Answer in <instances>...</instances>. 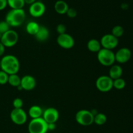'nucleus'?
<instances>
[{
  "label": "nucleus",
  "instance_id": "obj_5",
  "mask_svg": "<svg viewBox=\"0 0 133 133\" xmlns=\"http://www.w3.org/2000/svg\"><path fill=\"white\" fill-rule=\"evenodd\" d=\"M94 116L92 112L88 110H81L75 115V120L82 126H90L94 123Z\"/></svg>",
  "mask_w": 133,
  "mask_h": 133
},
{
  "label": "nucleus",
  "instance_id": "obj_12",
  "mask_svg": "<svg viewBox=\"0 0 133 133\" xmlns=\"http://www.w3.org/2000/svg\"><path fill=\"white\" fill-rule=\"evenodd\" d=\"M59 118L58 110L53 107H49L45 109L42 114V118L49 123H55Z\"/></svg>",
  "mask_w": 133,
  "mask_h": 133
},
{
  "label": "nucleus",
  "instance_id": "obj_27",
  "mask_svg": "<svg viewBox=\"0 0 133 133\" xmlns=\"http://www.w3.org/2000/svg\"><path fill=\"white\" fill-rule=\"evenodd\" d=\"M9 76V75H8L5 71L0 70V84L1 85H4L8 83Z\"/></svg>",
  "mask_w": 133,
  "mask_h": 133
},
{
  "label": "nucleus",
  "instance_id": "obj_31",
  "mask_svg": "<svg viewBox=\"0 0 133 133\" xmlns=\"http://www.w3.org/2000/svg\"><path fill=\"white\" fill-rule=\"evenodd\" d=\"M7 5V0H0V10H4Z\"/></svg>",
  "mask_w": 133,
  "mask_h": 133
},
{
  "label": "nucleus",
  "instance_id": "obj_13",
  "mask_svg": "<svg viewBox=\"0 0 133 133\" xmlns=\"http://www.w3.org/2000/svg\"><path fill=\"white\" fill-rule=\"evenodd\" d=\"M131 57V51L129 48H122L115 53L116 61L120 64L128 62Z\"/></svg>",
  "mask_w": 133,
  "mask_h": 133
},
{
  "label": "nucleus",
  "instance_id": "obj_34",
  "mask_svg": "<svg viewBox=\"0 0 133 133\" xmlns=\"http://www.w3.org/2000/svg\"><path fill=\"white\" fill-rule=\"evenodd\" d=\"M25 3L29 4V5H31L33 3H35V1H36V0H24Z\"/></svg>",
  "mask_w": 133,
  "mask_h": 133
},
{
  "label": "nucleus",
  "instance_id": "obj_26",
  "mask_svg": "<svg viewBox=\"0 0 133 133\" xmlns=\"http://www.w3.org/2000/svg\"><path fill=\"white\" fill-rule=\"evenodd\" d=\"M10 30V25L8 24L6 21H1L0 22V33L1 35L5 33Z\"/></svg>",
  "mask_w": 133,
  "mask_h": 133
},
{
  "label": "nucleus",
  "instance_id": "obj_28",
  "mask_svg": "<svg viewBox=\"0 0 133 133\" xmlns=\"http://www.w3.org/2000/svg\"><path fill=\"white\" fill-rule=\"evenodd\" d=\"M12 105L14 109H22V107H23V100L21 98L17 97V98L14 99Z\"/></svg>",
  "mask_w": 133,
  "mask_h": 133
},
{
  "label": "nucleus",
  "instance_id": "obj_36",
  "mask_svg": "<svg viewBox=\"0 0 133 133\" xmlns=\"http://www.w3.org/2000/svg\"><path fill=\"white\" fill-rule=\"evenodd\" d=\"M0 69H1V64H0Z\"/></svg>",
  "mask_w": 133,
  "mask_h": 133
},
{
  "label": "nucleus",
  "instance_id": "obj_7",
  "mask_svg": "<svg viewBox=\"0 0 133 133\" xmlns=\"http://www.w3.org/2000/svg\"><path fill=\"white\" fill-rule=\"evenodd\" d=\"M18 35L15 31L10 29L3 34L0 42L5 48H12L17 44L18 41Z\"/></svg>",
  "mask_w": 133,
  "mask_h": 133
},
{
  "label": "nucleus",
  "instance_id": "obj_3",
  "mask_svg": "<svg viewBox=\"0 0 133 133\" xmlns=\"http://www.w3.org/2000/svg\"><path fill=\"white\" fill-rule=\"evenodd\" d=\"M97 60L104 66H112L115 62V53L112 50L101 48L97 52Z\"/></svg>",
  "mask_w": 133,
  "mask_h": 133
},
{
  "label": "nucleus",
  "instance_id": "obj_29",
  "mask_svg": "<svg viewBox=\"0 0 133 133\" xmlns=\"http://www.w3.org/2000/svg\"><path fill=\"white\" fill-rule=\"evenodd\" d=\"M66 14H67V16L69 18H74L77 16V12L76 9H75L74 8H69L67 12H66Z\"/></svg>",
  "mask_w": 133,
  "mask_h": 133
},
{
  "label": "nucleus",
  "instance_id": "obj_30",
  "mask_svg": "<svg viewBox=\"0 0 133 133\" xmlns=\"http://www.w3.org/2000/svg\"><path fill=\"white\" fill-rule=\"evenodd\" d=\"M66 27L64 24H58L57 27V31L59 35H62V34L66 33Z\"/></svg>",
  "mask_w": 133,
  "mask_h": 133
},
{
  "label": "nucleus",
  "instance_id": "obj_20",
  "mask_svg": "<svg viewBox=\"0 0 133 133\" xmlns=\"http://www.w3.org/2000/svg\"><path fill=\"white\" fill-rule=\"evenodd\" d=\"M40 26L36 22H29L27 25H26V31L27 33L31 35H34L35 36L38 31Z\"/></svg>",
  "mask_w": 133,
  "mask_h": 133
},
{
  "label": "nucleus",
  "instance_id": "obj_22",
  "mask_svg": "<svg viewBox=\"0 0 133 133\" xmlns=\"http://www.w3.org/2000/svg\"><path fill=\"white\" fill-rule=\"evenodd\" d=\"M8 83L12 87H17L18 88L21 84V78L18 75V74H12L9 75Z\"/></svg>",
  "mask_w": 133,
  "mask_h": 133
},
{
  "label": "nucleus",
  "instance_id": "obj_10",
  "mask_svg": "<svg viewBox=\"0 0 133 133\" xmlns=\"http://www.w3.org/2000/svg\"><path fill=\"white\" fill-rule=\"evenodd\" d=\"M57 44L64 49H69L72 48L75 44V41L72 36L68 33L59 35L57 39Z\"/></svg>",
  "mask_w": 133,
  "mask_h": 133
},
{
  "label": "nucleus",
  "instance_id": "obj_21",
  "mask_svg": "<svg viewBox=\"0 0 133 133\" xmlns=\"http://www.w3.org/2000/svg\"><path fill=\"white\" fill-rule=\"evenodd\" d=\"M7 3L11 9H22L25 4L24 0H7Z\"/></svg>",
  "mask_w": 133,
  "mask_h": 133
},
{
  "label": "nucleus",
  "instance_id": "obj_24",
  "mask_svg": "<svg viewBox=\"0 0 133 133\" xmlns=\"http://www.w3.org/2000/svg\"><path fill=\"white\" fill-rule=\"evenodd\" d=\"M126 83L122 77L113 80V87L117 90H122L125 87Z\"/></svg>",
  "mask_w": 133,
  "mask_h": 133
},
{
  "label": "nucleus",
  "instance_id": "obj_6",
  "mask_svg": "<svg viewBox=\"0 0 133 133\" xmlns=\"http://www.w3.org/2000/svg\"><path fill=\"white\" fill-rule=\"evenodd\" d=\"M96 87L100 92H108L113 88V80L109 75H102L96 80Z\"/></svg>",
  "mask_w": 133,
  "mask_h": 133
},
{
  "label": "nucleus",
  "instance_id": "obj_32",
  "mask_svg": "<svg viewBox=\"0 0 133 133\" xmlns=\"http://www.w3.org/2000/svg\"><path fill=\"white\" fill-rule=\"evenodd\" d=\"M5 51V47L3 45L2 43L0 42V57L3 56Z\"/></svg>",
  "mask_w": 133,
  "mask_h": 133
},
{
  "label": "nucleus",
  "instance_id": "obj_2",
  "mask_svg": "<svg viewBox=\"0 0 133 133\" xmlns=\"http://www.w3.org/2000/svg\"><path fill=\"white\" fill-rule=\"evenodd\" d=\"M25 19V12L22 9H11L5 16V21L10 27L20 26Z\"/></svg>",
  "mask_w": 133,
  "mask_h": 133
},
{
  "label": "nucleus",
  "instance_id": "obj_1",
  "mask_svg": "<svg viewBox=\"0 0 133 133\" xmlns=\"http://www.w3.org/2000/svg\"><path fill=\"white\" fill-rule=\"evenodd\" d=\"M1 70L8 75L17 74L19 70V62L16 57L12 55H7L0 60Z\"/></svg>",
  "mask_w": 133,
  "mask_h": 133
},
{
  "label": "nucleus",
  "instance_id": "obj_8",
  "mask_svg": "<svg viewBox=\"0 0 133 133\" xmlns=\"http://www.w3.org/2000/svg\"><path fill=\"white\" fill-rule=\"evenodd\" d=\"M10 118L14 124L22 125L27 122V115L23 109H14L10 112Z\"/></svg>",
  "mask_w": 133,
  "mask_h": 133
},
{
  "label": "nucleus",
  "instance_id": "obj_4",
  "mask_svg": "<svg viewBox=\"0 0 133 133\" xmlns=\"http://www.w3.org/2000/svg\"><path fill=\"white\" fill-rule=\"evenodd\" d=\"M28 131L29 133H47L48 131V123L42 117L31 119L28 125Z\"/></svg>",
  "mask_w": 133,
  "mask_h": 133
},
{
  "label": "nucleus",
  "instance_id": "obj_14",
  "mask_svg": "<svg viewBox=\"0 0 133 133\" xmlns=\"http://www.w3.org/2000/svg\"><path fill=\"white\" fill-rule=\"evenodd\" d=\"M20 87L22 90L29 91L32 90L36 87V80L35 77L29 75H27L21 78Z\"/></svg>",
  "mask_w": 133,
  "mask_h": 133
},
{
  "label": "nucleus",
  "instance_id": "obj_33",
  "mask_svg": "<svg viewBox=\"0 0 133 133\" xmlns=\"http://www.w3.org/2000/svg\"><path fill=\"white\" fill-rule=\"evenodd\" d=\"M48 131L50 130V131H53L54 129H55L56 128V125L55 123H49L48 124Z\"/></svg>",
  "mask_w": 133,
  "mask_h": 133
},
{
  "label": "nucleus",
  "instance_id": "obj_16",
  "mask_svg": "<svg viewBox=\"0 0 133 133\" xmlns=\"http://www.w3.org/2000/svg\"><path fill=\"white\" fill-rule=\"evenodd\" d=\"M55 10L59 14H65L69 9L68 5L63 0H58L54 5Z\"/></svg>",
  "mask_w": 133,
  "mask_h": 133
},
{
  "label": "nucleus",
  "instance_id": "obj_35",
  "mask_svg": "<svg viewBox=\"0 0 133 133\" xmlns=\"http://www.w3.org/2000/svg\"><path fill=\"white\" fill-rule=\"evenodd\" d=\"M1 36H2V35H1V34L0 33V40H1Z\"/></svg>",
  "mask_w": 133,
  "mask_h": 133
},
{
  "label": "nucleus",
  "instance_id": "obj_25",
  "mask_svg": "<svg viewBox=\"0 0 133 133\" xmlns=\"http://www.w3.org/2000/svg\"><path fill=\"white\" fill-rule=\"evenodd\" d=\"M124 33V29L120 25H116L112 29V35L116 37L117 38L121 37Z\"/></svg>",
  "mask_w": 133,
  "mask_h": 133
},
{
  "label": "nucleus",
  "instance_id": "obj_23",
  "mask_svg": "<svg viewBox=\"0 0 133 133\" xmlns=\"http://www.w3.org/2000/svg\"><path fill=\"white\" fill-rule=\"evenodd\" d=\"M107 121V116L103 113H97L96 115H94V123L97 125H103L106 123Z\"/></svg>",
  "mask_w": 133,
  "mask_h": 133
},
{
  "label": "nucleus",
  "instance_id": "obj_17",
  "mask_svg": "<svg viewBox=\"0 0 133 133\" xmlns=\"http://www.w3.org/2000/svg\"><path fill=\"white\" fill-rule=\"evenodd\" d=\"M49 35V32L48 29L44 26H40L37 33L35 35V37L38 41L44 42L48 38Z\"/></svg>",
  "mask_w": 133,
  "mask_h": 133
},
{
  "label": "nucleus",
  "instance_id": "obj_15",
  "mask_svg": "<svg viewBox=\"0 0 133 133\" xmlns=\"http://www.w3.org/2000/svg\"><path fill=\"white\" fill-rule=\"evenodd\" d=\"M122 74H123V70L119 65H112L109 70V76L112 80L121 78Z\"/></svg>",
  "mask_w": 133,
  "mask_h": 133
},
{
  "label": "nucleus",
  "instance_id": "obj_11",
  "mask_svg": "<svg viewBox=\"0 0 133 133\" xmlns=\"http://www.w3.org/2000/svg\"><path fill=\"white\" fill-rule=\"evenodd\" d=\"M29 11L30 14L34 18H40L45 13V6L42 1H36L30 5Z\"/></svg>",
  "mask_w": 133,
  "mask_h": 133
},
{
  "label": "nucleus",
  "instance_id": "obj_18",
  "mask_svg": "<svg viewBox=\"0 0 133 133\" xmlns=\"http://www.w3.org/2000/svg\"><path fill=\"white\" fill-rule=\"evenodd\" d=\"M87 48L92 53H97L101 49V43L96 39H91L87 43Z\"/></svg>",
  "mask_w": 133,
  "mask_h": 133
},
{
  "label": "nucleus",
  "instance_id": "obj_19",
  "mask_svg": "<svg viewBox=\"0 0 133 133\" xmlns=\"http://www.w3.org/2000/svg\"><path fill=\"white\" fill-rule=\"evenodd\" d=\"M42 114L43 111L41 107L38 105H33L29 110V115L32 119L41 118Z\"/></svg>",
  "mask_w": 133,
  "mask_h": 133
},
{
  "label": "nucleus",
  "instance_id": "obj_9",
  "mask_svg": "<svg viewBox=\"0 0 133 133\" xmlns=\"http://www.w3.org/2000/svg\"><path fill=\"white\" fill-rule=\"evenodd\" d=\"M103 48L112 50L118 45V38L113 36L112 34H107L103 35L100 40Z\"/></svg>",
  "mask_w": 133,
  "mask_h": 133
}]
</instances>
